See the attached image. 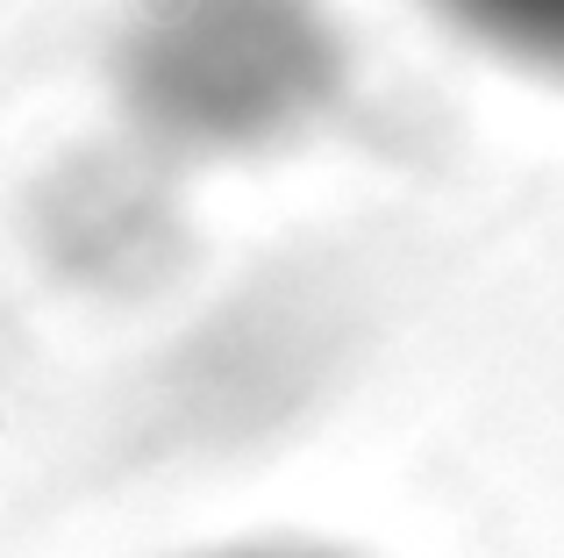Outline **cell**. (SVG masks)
<instances>
[{
    "mask_svg": "<svg viewBox=\"0 0 564 558\" xmlns=\"http://www.w3.org/2000/svg\"><path fill=\"white\" fill-rule=\"evenodd\" d=\"M436 8L494 51L564 72V0H436Z\"/></svg>",
    "mask_w": 564,
    "mask_h": 558,
    "instance_id": "6da1fadb",
    "label": "cell"
},
{
    "mask_svg": "<svg viewBox=\"0 0 564 558\" xmlns=\"http://www.w3.org/2000/svg\"><path fill=\"white\" fill-rule=\"evenodd\" d=\"M215 558H336V551H307V545H243V551H215Z\"/></svg>",
    "mask_w": 564,
    "mask_h": 558,
    "instance_id": "7a4b0ae2",
    "label": "cell"
}]
</instances>
